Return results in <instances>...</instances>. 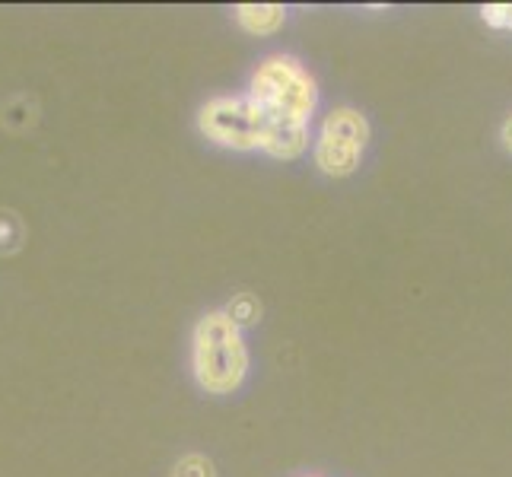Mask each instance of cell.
Listing matches in <instances>:
<instances>
[{
    "mask_svg": "<svg viewBox=\"0 0 512 477\" xmlns=\"http://www.w3.org/2000/svg\"><path fill=\"white\" fill-rule=\"evenodd\" d=\"M249 99L261 121V153L274 159L303 156L319 105V86L309 70L290 55L264 58L252 74Z\"/></svg>",
    "mask_w": 512,
    "mask_h": 477,
    "instance_id": "1",
    "label": "cell"
},
{
    "mask_svg": "<svg viewBox=\"0 0 512 477\" xmlns=\"http://www.w3.org/2000/svg\"><path fill=\"white\" fill-rule=\"evenodd\" d=\"M194 379L210 395H229L249 376V347L242 328L223 309L207 312L191 338Z\"/></svg>",
    "mask_w": 512,
    "mask_h": 477,
    "instance_id": "2",
    "label": "cell"
},
{
    "mask_svg": "<svg viewBox=\"0 0 512 477\" xmlns=\"http://www.w3.org/2000/svg\"><path fill=\"white\" fill-rule=\"evenodd\" d=\"M369 144V121L363 112L350 109V105H341V109H331L322 121L319 134H315V166H319L325 175H341L357 172V166L363 163V153Z\"/></svg>",
    "mask_w": 512,
    "mask_h": 477,
    "instance_id": "3",
    "label": "cell"
},
{
    "mask_svg": "<svg viewBox=\"0 0 512 477\" xmlns=\"http://www.w3.org/2000/svg\"><path fill=\"white\" fill-rule=\"evenodd\" d=\"M198 128L207 140H214L220 147L239 153L261 150V121L249 93L207 99L198 112Z\"/></svg>",
    "mask_w": 512,
    "mask_h": 477,
    "instance_id": "4",
    "label": "cell"
},
{
    "mask_svg": "<svg viewBox=\"0 0 512 477\" xmlns=\"http://www.w3.org/2000/svg\"><path fill=\"white\" fill-rule=\"evenodd\" d=\"M233 16H236V23L245 32H252V35H271V32H277L280 26H284L287 10L277 7V4H239L233 10Z\"/></svg>",
    "mask_w": 512,
    "mask_h": 477,
    "instance_id": "5",
    "label": "cell"
},
{
    "mask_svg": "<svg viewBox=\"0 0 512 477\" xmlns=\"http://www.w3.org/2000/svg\"><path fill=\"white\" fill-rule=\"evenodd\" d=\"M233 322L239 325V328H245V325H252L255 318H258V312H261V306H258V299L255 296H249V293H242V296H236L233 303H229L226 309H223Z\"/></svg>",
    "mask_w": 512,
    "mask_h": 477,
    "instance_id": "6",
    "label": "cell"
},
{
    "mask_svg": "<svg viewBox=\"0 0 512 477\" xmlns=\"http://www.w3.org/2000/svg\"><path fill=\"white\" fill-rule=\"evenodd\" d=\"M175 477H214V465H210L204 455H185L182 462L175 465Z\"/></svg>",
    "mask_w": 512,
    "mask_h": 477,
    "instance_id": "7",
    "label": "cell"
},
{
    "mask_svg": "<svg viewBox=\"0 0 512 477\" xmlns=\"http://www.w3.org/2000/svg\"><path fill=\"white\" fill-rule=\"evenodd\" d=\"M484 23L497 26V29H512V4H493L481 10Z\"/></svg>",
    "mask_w": 512,
    "mask_h": 477,
    "instance_id": "8",
    "label": "cell"
},
{
    "mask_svg": "<svg viewBox=\"0 0 512 477\" xmlns=\"http://www.w3.org/2000/svg\"><path fill=\"white\" fill-rule=\"evenodd\" d=\"M500 137H503V147H506V150L512 153V115H509V118L503 121V131H500Z\"/></svg>",
    "mask_w": 512,
    "mask_h": 477,
    "instance_id": "9",
    "label": "cell"
}]
</instances>
